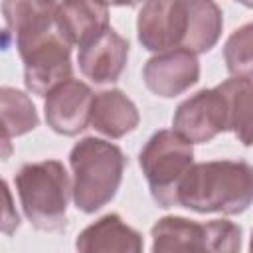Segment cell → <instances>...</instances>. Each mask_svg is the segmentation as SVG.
<instances>
[{"instance_id": "cell-5", "label": "cell", "mask_w": 253, "mask_h": 253, "mask_svg": "<svg viewBox=\"0 0 253 253\" xmlns=\"http://www.w3.org/2000/svg\"><path fill=\"white\" fill-rule=\"evenodd\" d=\"M18 51L24 59V81L32 93L47 95L51 89L71 79V43L61 36L57 26L20 42Z\"/></svg>"}, {"instance_id": "cell-1", "label": "cell", "mask_w": 253, "mask_h": 253, "mask_svg": "<svg viewBox=\"0 0 253 253\" xmlns=\"http://www.w3.org/2000/svg\"><path fill=\"white\" fill-rule=\"evenodd\" d=\"M253 202V168L217 160L190 166L178 188V206L210 213H241Z\"/></svg>"}, {"instance_id": "cell-19", "label": "cell", "mask_w": 253, "mask_h": 253, "mask_svg": "<svg viewBox=\"0 0 253 253\" xmlns=\"http://www.w3.org/2000/svg\"><path fill=\"white\" fill-rule=\"evenodd\" d=\"M223 57L231 75L253 79V24L231 34L225 43Z\"/></svg>"}, {"instance_id": "cell-17", "label": "cell", "mask_w": 253, "mask_h": 253, "mask_svg": "<svg viewBox=\"0 0 253 253\" xmlns=\"http://www.w3.org/2000/svg\"><path fill=\"white\" fill-rule=\"evenodd\" d=\"M219 93L227 105V130L245 144H253V83L245 77H235L223 81Z\"/></svg>"}, {"instance_id": "cell-2", "label": "cell", "mask_w": 253, "mask_h": 253, "mask_svg": "<svg viewBox=\"0 0 253 253\" xmlns=\"http://www.w3.org/2000/svg\"><path fill=\"white\" fill-rule=\"evenodd\" d=\"M73 168V202L81 211H97L119 190L125 156L105 140L85 138L71 150Z\"/></svg>"}, {"instance_id": "cell-7", "label": "cell", "mask_w": 253, "mask_h": 253, "mask_svg": "<svg viewBox=\"0 0 253 253\" xmlns=\"http://www.w3.org/2000/svg\"><path fill=\"white\" fill-rule=\"evenodd\" d=\"M172 126L190 142H208L227 130V105L219 89H206L186 99L176 109Z\"/></svg>"}, {"instance_id": "cell-10", "label": "cell", "mask_w": 253, "mask_h": 253, "mask_svg": "<svg viewBox=\"0 0 253 253\" xmlns=\"http://www.w3.org/2000/svg\"><path fill=\"white\" fill-rule=\"evenodd\" d=\"M128 55V42L121 38L115 30L107 28L97 38L81 45L79 67L87 79L93 83H113L125 69Z\"/></svg>"}, {"instance_id": "cell-4", "label": "cell", "mask_w": 253, "mask_h": 253, "mask_svg": "<svg viewBox=\"0 0 253 253\" xmlns=\"http://www.w3.org/2000/svg\"><path fill=\"white\" fill-rule=\"evenodd\" d=\"M192 142L176 130L156 132L140 152V168L162 208L178 206V188L192 166Z\"/></svg>"}, {"instance_id": "cell-8", "label": "cell", "mask_w": 253, "mask_h": 253, "mask_svg": "<svg viewBox=\"0 0 253 253\" xmlns=\"http://www.w3.org/2000/svg\"><path fill=\"white\" fill-rule=\"evenodd\" d=\"M93 93L75 79H67L47 93L45 121L59 134H77L91 121Z\"/></svg>"}, {"instance_id": "cell-3", "label": "cell", "mask_w": 253, "mask_h": 253, "mask_svg": "<svg viewBox=\"0 0 253 253\" xmlns=\"http://www.w3.org/2000/svg\"><path fill=\"white\" fill-rule=\"evenodd\" d=\"M22 208L34 227L59 231L65 227L69 180L57 160L26 164L16 176Z\"/></svg>"}, {"instance_id": "cell-22", "label": "cell", "mask_w": 253, "mask_h": 253, "mask_svg": "<svg viewBox=\"0 0 253 253\" xmlns=\"http://www.w3.org/2000/svg\"><path fill=\"white\" fill-rule=\"evenodd\" d=\"M103 4H111V6H134V4H138V2H142V0H101Z\"/></svg>"}, {"instance_id": "cell-11", "label": "cell", "mask_w": 253, "mask_h": 253, "mask_svg": "<svg viewBox=\"0 0 253 253\" xmlns=\"http://www.w3.org/2000/svg\"><path fill=\"white\" fill-rule=\"evenodd\" d=\"M55 26L69 43L81 47L109 28L107 4L101 0H63L57 6Z\"/></svg>"}, {"instance_id": "cell-18", "label": "cell", "mask_w": 253, "mask_h": 253, "mask_svg": "<svg viewBox=\"0 0 253 253\" xmlns=\"http://www.w3.org/2000/svg\"><path fill=\"white\" fill-rule=\"evenodd\" d=\"M0 99H2V142H4V156H8L10 138L36 128L38 115L32 101L22 91L4 87L0 91Z\"/></svg>"}, {"instance_id": "cell-12", "label": "cell", "mask_w": 253, "mask_h": 253, "mask_svg": "<svg viewBox=\"0 0 253 253\" xmlns=\"http://www.w3.org/2000/svg\"><path fill=\"white\" fill-rule=\"evenodd\" d=\"M55 0H4L6 32L14 36L16 45L55 26Z\"/></svg>"}, {"instance_id": "cell-9", "label": "cell", "mask_w": 253, "mask_h": 253, "mask_svg": "<svg viewBox=\"0 0 253 253\" xmlns=\"http://www.w3.org/2000/svg\"><path fill=\"white\" fill-rule=\"evenodd\" d=\"M146 87L160 97H176L192 87L200 77V65L192 51L170 49L152 57L144 65Z\"/></svg>"}, {"instance_id": "cell-14", "label": "cell", "mask_w": 253, "mask_h": 253, "mask_svg": "<svg viewBox=\"0 0 253 253\" xmlns=\"http://www.w3.org/2000/svg\"><path fill=\"white\" fill-rule=\"evenodd\" d=\"M79 251H126L138 253L142 249L140 235L123 223L119 215H107L89 225L77 239Z\"/></svg>"}, {"instance_id": "cell-20", "label": "cell", "mask_w": 253, "mask_h": 253, "mask_svg": "<svg viewBox=\"0 0 253 253\" xmlns=\"http://www.w3.org/2000/svg\"><path fill=\"white\" fill-rule=\"evenodd\" d=\"M210 251H237L241 245V229L225 219L208 221Z\"/></svg>"}, {"instance_id": "cell-16", "label": "cell", "mask_w": 253, "mask_h": 253, "mask_svg": "<svg viewBox=\"0 0 253 253\" xmlns=\"http://www.w3.org/2000/svg\"><path fill=\"white\" fill-rule=\"evenodd\" d=\"M188 2V32L182 49L204 53L211 49L221 34L223 18L213 0H186Z\"/></svg>"}, {"instance_id": "cell-13", "label": "cell", "mask_w": 253, "mask_h": 253, "mask_svg": "<svg viewBox=\"0 0 253 253\" xmlns=\"http://www.w3.org/2000/svg\"><path fill=\"white\" fill-rule=\"evenodd\" d=\"M91 125L111 138H121L138 125V113L121 91H103L93 97Z\"/></svg>"}, {"instance_id": "cell-23", "label": "cell", "mask_w": 253, "mask_h": 253, "mask_svg": "<svg viewBox=\"0 0 253 253\" xmlns=\"http://www.w3.org/2000/svg\"><path fill=\"white\" fill-rule=\"evenodd\" d=\"M237 2H241V4L247 6V8H253V0H237Z\"/></svg>"}, {"instance_id": "cell-21", "label": "cell", "mask_w": 253, "mask_h": 253, "mask_svg": "<svg viewBox=\"0 0 253 253\" xmlns=\"http://www.w3.org/2000/svg\"><path fill=\"white\" fill-rule=\"evenodd\" d=\"M2 196H4V213H2V231L4 233H12L20 219H18V213L14 211L12 208V198H10V192H8V184L4 182L2 184Z\"/></svg>"}, {"instance_id": "cell-15", "label": "cell", "mask_w": 253, "mask_h": 253, "mask_svg": "<svg viewBox=\"0 0 253 253\" xmlns=\"http://www.w3.org/2000/svg\"><path fill=\"white\" fill-rule=\"evenodd\" d=\"M154 251H210L208 223L184 217H164L152 227Z\"/></svg>"}, {"instance_id": "cell-24", "label": "cell", "mask_w": 253, "mask_h": 253, "mask_svg": "<svg viewBox=\"0 0 253 253\" xmlns=\"http://www.w3.org/2000/svg\"><path fill=\"white\" fill-rule=\"evenodd\" d=\"M251 251H253V237H251Z\"/></svg>"}, {"instance_id": "cell-6", "label": "cell", "mask_w": 253, "mask_h": 253, "mask_svg": "<svg viewBox=\"0 0 253 253\" xmlns=\"http://www.w3.org/2000/svg\"><path fill=\"white\" fill-rule=\"evenodd\" d=\"M138 40L150 51H170L184 45L188 32L186 0H146L136 22Z\"/></svg>"}]
</instances>
